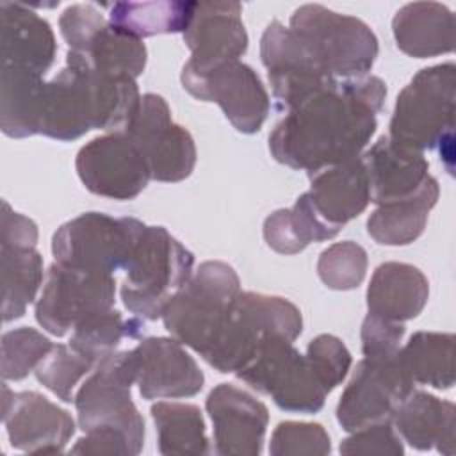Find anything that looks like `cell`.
<instances>
[{
	"label": "cell",
	"instance_id": "cell-1",
	"mask_svg": "<svg viewBox=\"0 0 456 456\" xmlns=\"http://www.w3.org/2000/svg\"><path fill=\"white\" fill-rule=\"evenodd\" d=\"M385 96L387 86L374 75L331 80L285 110L269 150L308 175L358 157L376 132Z\"/></svg>",
	"mask_w": 456,
	"mask_h": 456
},
{
	"label": "cell",
	"instance_id": "cell-2",
	"mask_svg": "<svg viewBox=\"0 0 456 456\" xmlns=\"http://www.w3.org/2000/svg\"><path fill=\"white\" fill-rule=\"evenodd\" d=\"M141 98L134 78L98 73L66 57V66L45 86L39 134L75 141L93 128L125 130Z\"/></svg>",
	"mask_w": 456,
	"mask_h": 456
},
{
	"label": "cell",
	"instance_id": "cell-3",
	"mask_svg": "<svg viewBox=\"0 0 456 456\" xmlns=\"http://www.w3.org/2000/svg\"><path fill=\"white\" fill-rule=\"evenodd\" d=\"M239 296L240 280L232 265L203 262L164 308V326L205 358L221 338Z\"/></svg>",
	"mask_w": 456,
	"mask_h": 456
},
{
	"label": "cell",
	"instance_id": "cell-4",
	"mask_svg": "<svg viewBox=\"0 0 456 456\" xmlns=\"http://www.w3.org/2000/svg\"><path fill=\"white\" fill-rule=\"evenodd\" d=\"M192 265L194 255L164 226H146L125 267L123 305L142 321H157L191 278Z\"/></svg>",
	"mask_w": 456,
	"mask_h": 456
},
{
	"label": "cell",
	"instance_id": "cell-5",
	"mask_svg": "<svg viewBox=\"0 0 456 456\" xmlns=\"http://www.w3.org/2000/svg\"><path fill=\"white\" fill-rule=\"evenodd\" d=\"M454 103V64L444 62L420 69L397 96L388 137L420 153L452 144Z\"/></svg>",
	"mask_w": 456,
	"mask_h": 456
},
{
	"label": "cell",
	"instance_id": "cell-6",
	"mask_svg": "<svg viewBox=\"0 0 456 456\" xmlns=\"http://www.w3.org/2000/svg\"><path fill=\"white\" fill-rule=\"evenodd\" d=\"M289 28L301 39L319 68L338 80L365 77L379 52L378 37L365 21L319 4L297 7Z\"/></svg>",
	"mask_w": 456,
	"mask_h": 456
},
{
	"label": "cell",
	"instance_id": "cell-7",
	"mask_svg": "<svg viewBox=\"0 0 456 456\" xmlns=\"http://www.w3.org/2000/svg\"><path fill=\"white\" fill-rule=\"evenodd\" d=\"M135 376L134 351H114L96 362L89 378L75 394L73 403L84 433H121L139 454L144 445V420L130 395Z\"/></svg>",
	"mask_w": 456,
	"mask_h": 456
},
{
	"label": "cell",
	"instance_id": "cell-8",
	"mask_svg": "<svg viewBox=\"0 0 456 456\" xmlns=\"http://www.w3.org/2000/svg\"><path fill=\"white\" fill-rule=\"evenodd\" d=\"M301 330V312L289 299L240 292L221 338L205 360L219 372H237L264 344L274 338L294 342Z\"/></svg>",
	"mask_w": 456,
	"mask_h": 456
},
{
	"label": "cell",
	"instance_id": "cell-9",
	"mask_svg": "<svg viewBox=\"0 0 456 456\" xmlns=\"http://www.w3.org/2000/svg\"><path fill=\"white\" fill-rule=\"evenodd\" d=\"M59 28L68 43L66 55L93 71L135 80L146 68L144 43L114 27L93 4L64 9Z\"/></svg>",
	"mask_w": 456,
	"mask_h": 456
},
{
	"label": "cell",
	"instance_id": "cell-10",
	"mask_svg": "<svg viewBox=\"0 0 456 456\" xmlns=\"http://www.w3.org/2000/svg\"><path fill=\"white\" fill-rule=\"evenodd\" d=\"M144 228L146 224L135 217L86 212L57 228L52 253L59 264L114 274L126 267Z\"/></svg>",
	"mask_w": 456,
	"mask_h": 456
},
{
	"label": "cell",
	"instance_id": "cell-11",
	"mask_svg": "<svg viewBox=\"0 0 456 456\" xmlns=\"http://www.w3.org/2000/svg\"><path fill=\"white\" fill-rule=\"evenodd\" d=\"M235 374L256 392L271 395L276 406L292 413H317L330 394L308 358L287 338L264 344Z\"/></svg>",
	"mask_w": 456,
	"mask_h": 456
},
{
	"label": "cell",
	"instance_id": "cell-12",
	"mask_svg": "<svg viewBox=\"0 0 456 456\" xmlns=\"http://www.w3.org/2000/svg\"><path fill=\"white\" fill-rule=\"evenodd\" d=\"M114 274L53 262L36 303V321L55 337L75 330L87 317L114 306Z\"/></svg>",
	"mask_w": 456,
	"mask_h": 456
},
{
	"label": "cell",
	"instance_id": "cell-13",
	"mask_svg": "<svg viewBox=\"0 0 456 456\" xmlns=\"http://www.w3.org/2000/svg\"><path fill=\"white\" fill-rule=\"evenodd\" d=\"M180 80L194 98L216 102L226 119L242 134L258 132L269 114V94L260 77L240 61L210 68H194L185 62Z\"/></svg>",
	"mask_w": 456,
	"mask_h": 456
},
{
	"label": "cell",
	"instance_id": "cell-14",
	"mask_svg": "<svg viewBox=\"0 0 456 456\" xmlns=\"http://www.w3.org/2000/svg\"><path fill=\"white\" fill-rule=\"evenodd\" d=\"M123 132L144 155L151 180L182 182L192 173L196 166L194 139L173 121L169 105L160 94H142L135 116Z\"/></svg>",
	"mask_w": 456,
	"mask_h": 456
},
{
	"label": "cell",
	"instance_id": "cell-15",
	"mask_svg": "<svg viewBox=\"0 0 456 456\" xmlns=\"http://www.w3.org/2000/svg\"><path fill=\"white\" fill-rule=\"evenodd\" d=\"M413 387V379L399 362V353L385 358L365 356L340 395L337 420L349 433L387 422Z\"/></svg>",
	"mask_w": 456,
	"mask_h": 456
},
{
	"label": "cell",
	"instance_id": "cell-16",
	"mask_svg": "<svg viewBox=\"0 0 456 456\" xmlns=\"http://www.w3.org/2000/svg\"><path fill=\"white\" fill-rule=\"evenodd\" d=\"M75 167L87 191L121 201L137 198L151 180L144 155L123 130L84 144L77 153Z\"/></svg>",
	"mask_w": 456,
	"mask_h": 456
},
{
	"label": "cell",
	"instance_id": "cell-17",
	"mask_svg": "<svg viewBox=\"0 0 456 456\" xmlns=\"http://www.w3.org/2000/svg\"><path fill=\"white\" fill-rule=\"evenodd\" d=\"M2 420L11 447L30 454L62 452L75 433L71 415L37 392H11L2 387Z\"/></svg>",
	"mask_w": 456,
	"mask_h": 456
},
{
	"label": "cell",
	"instance_id": "cell-18",
	"mask_svg": "<svg viewBox=\"0 0 456 456\" xmlns=\"http://www.w3.org/2000/svg\"><path fill=\"white\" fill-rule=\"evenodd\" d=\"M260 57L267 68L276 105L283 112L312 91L338 80L326 75L301 39L278 20L271 21L262 34Z\"/></svg>",
	"mask_w": 456,
	"mask_h": 456
},
{
	"label": "cell",
	"instance_id": "cell-19",
	"mask_svg": "<svg viewBox=\"0 0 456 456\" xmlns=\"http://www.w3.org/2000/svg\"><path fill=\"white\" fill-rule=\"evenodd\" d=\"M214 424L216 452L223 456H258L269 422L267 406L249 392L221 383L207 397Z\"/></svg>",
	"mask_w": 456,
	"mask_h": 456
},
{
	"label": "cell",
	"instance_id": "cell-20",
	"mask_svg": "<svg viewBox=\"0 0 456 456\" xmlns=\"http://www.w3.org/2000/svg\"><path fill=\"white\" fill-rule=\"evenodd\" d=\"M142 399L192 397L205 383V376L196 360L176 338L146 337L134 349Z\"/></svg>",
	"mask_w": 456,
	"mask_h": 456
},
{
	"label": "cell",
	"instance_id": "cell-21",
	"mask_svg": "<svg viewBox=\"0 0 456 456\" xmlns=\"http://www.w3.org/2000/svg\"><path fill=\"white\" fill-rule=\"evenodd\" d=\"M240 14L242 5L237 2H196L192 20L183 32L191 50L187 64L210 68L239 61L248 50V32Z\"/></svg>",
	"mask_w": 456,
	"mask_h": 456
},
{
	"label": "cell",
	"instance_id": "cell-22",
	"mask_svg": "<svg viewBox=\"0 0 456 456\" xmlns=\"http://www.w3.org/2000/svg\"><path fill=\"white\" fill-rule=\"evenodd\" d=\"M305 196L317 217L338 233L370 201L369 176L362 157H353L310 175V191Z\"/></svg>",
	"mask_w": 456,
	"mask_h": 456
},
{
	"label": "cell",
	"instance_id": "cell-23",
	"mask_svg": "<svg viewBox=\"0 0 456 456\" xmlns=\"http://www.w3.org/2000/svg\"><path fill=\"white\" fill-rule=\"evenodd\" d=\"M362 160L369 176L370 201L376 205L411 198L433 180L424 153L403 148L388 135L379 137Z\"/></svg>",
	"mask_w": 456,
	"mask_h": 456
},
{
	"label": "cell",
	"instance_id": "cell-24",
	"mask_svg": "<svg viewBox=\"0 0 456 456\" xmlns=\"http://www.w3.org/2000/svg\"><path fill=\"white\" fill-rule=\"evenodd\" d=\"M2 66L34 71L41 77L55 61V36L46 20L25 4H0Z\"/></svg>",
	"mask_w": 456,
	"mask_h": 456
},
{
	"label": "cell",
	"instance_id": "cell-25",
	"mask_svg": "<svg viewBox=\"0 0 456 456\" xmlns=\"http://www.w3.org/2000/svg\"><path fill=\"white\" fill-rule=\"evenodd\" d=\"M390 422L413 449L454 454L456 408L433 394L411 390L395 408Z\"/></svg>",
	"mask_w": 456,
	"mask_h": 456
},
{
	"label": "cell",
	"instance_id": "cell-26",
	"mask_svg": "<svg viewBox=\"0 0 456 456\" xmlns=\"http://www.w3.org/2000/svg\"><path fill=\"white\" fill-rule=\"evenodd\" d=\"M428 299V278L420 269L404 262H385L378 265L367 289L369 314L395 322L417 317Z\"/></svg>",
	"mask_w": 456,
	"mask_h": 456
},
{
	"label": "cell",
	"instance_id": "cell-27",
	"mask_svg": "<svg viewBox=\"0 0 456 456\" xmlns=\"http://www.w3.org/2000/svg\"><path fill=\"white\" fill-rule=\"evenodd\" d=\"M392 32L397 48L417 59L451 53L454 48V14L440 2H411L403 5Z\"/></svg>",
	"mask_w": 456,
	"mask_h": 456
},
{
	"label": "cell",
	"instance_id": "cell-28",
	"mask_svg": "<svg viewBox=\"0 0 456 456\" xmlns=\"http://www.w3.org/2000/svg\"><path fill=\"white\" fill-rule=\"evenodd\" d=\"M45 78L34 71L2 66L0 128L7 137L21 139L39 134Z\"/></svg>",
	"mask_w": 456,
	"mask_h": 456
},
{
	"label": "cell",
	"instance_id": "cell-29",
	"mask_svg": "<svg viewBox=\"0 0 456 456\" xmlns=\"http://www.w3.org/2000/svg\"><path fill=\"white\" fill-rule=\"evenodd\" d=\"M440 187L433 178L419 194L378 205L367 219V233L385 246H406L417 240L428 223L429 210L436 205Z\"/></svg>",
	"mask_w": 456,
	"mask_h": 456
},
{
	"label": "cell",
	"instance_id": "cell-30",
	"mask_svg": "<svg viewBox=\"0 0 456 456\" xmlns=\"http://www.w3.org/2000/svg\"><path fill=\"white\" fill-rule=\"evenodd\" d=\"M2 256V319L23 317L43 283V256L36 246L0 242Z\"/></svg>",
	"mask_w": 456,
	"mask_h": 456
},
{
	"label": "cell",
	"instance_id": "cell-31",
	"mask_svg": "<svg viewBox=\"0 0 456 456\" xmlns=\"http://www.w3.org/2000/svg\"><path fill=\"white\" fill-rule=\"evenodd\" d=\"M399 362L413 383L447 390L454 385V335L417 331L399 349Z\"/></svg>",
	"mask_w": 456,
	"mask_h": 456
},
{
	"label": "cell",
	"instance_id": "cell-32",
	"mask_svg": "<svg viewBox=\"0 0 456 456\" xmlns=\"http://www.w3.org/2000/svg\"><path fill=\"white\" fill-rule=\"evenodd\" d=\"M194 7L196 2L178 0L118 2L109 5V21L139 39L157 34H183L192 20Z\"/></svg>",
	"mask_w": 456,
	"mask_h": 456
},
{
	"label": "cell",
	"instance_id": "cell-33",
	"mask_svg": "<svg viewBox=\"0 0 456 456\" xmlns=\"http://www.w3.org/2000/svg\"><path fill=\"white\" fill-rule=\"evenodd\" d=\"M160 454H207L210 452L205 420L198 406L160 401L151 406Z\"/></svg>",
	"mask_w": 456,
	"mask_h": 456
},
{
	"label": "cell",
	"instance_id": "cell-34",
	"mask_svg": "<svg viewBox=\"0 0 456 456\" xmlns=\"http://www.w3.org/2000/svg\"><path fill=\"white\" fill-rule=\"evenodd\" d=\"M337 235L312 210L305 194L290 208H280L264 221V239L271 249L281 255L303 251L310 242L330 240Z\"/></svg>",
	"mask_w": 456,
	"mask_h": 456
},
{
	"label": "cell",
	"instance_id": "cell-35",
	"mask_svg": "<svg viewBox=\"0 0 456 456\" xmlns=\"http://www.w3.org/2000/svg\"><path fill=\"white\" fill-rule=\"evenodd\" d=\"M142 333L144 322L141 319H126L121 312L110 308L82 321L73 330L69 346L98 362L100 358L114 353L123 338H137Z\"/></svg>",
	"mask_w": 456,
	"mask_h": 456
},
{
	"label": "cell",
	"instance_id": "cell-36",
	"mask_svg": "<svg viewBox=\"0 0 456 456\" xmlns=\"http://www.w3.org/2000/svg\"><path fill=\"white\" fill-rule=\"evenodd\" d=\"M94 365L96 360L75 351L69 344H53L34 372L43 387H46L61 401L71 403L75 399V387L94 369Z\"/></svg>",
	"mask_w": 456,
	"mask_h": 456
},
{
	"label": "cell",
	"instance_id": "cell-37",
	"mask_svg": "<svg viewBox=\"0 0 456 456\" xmlns=\"http://www.w3.org/2000/svg\"><path fill=\"white\" fill-rule=\"evenodd\" d=\"M53 347L41 331L23 326L2 335V379L18 381L36 370Z\"/></svg>",
	"mask_w": 456,
	"mask_h": 456
},
{
	"label": "cell",
	"instance_id": "cell-38",
	"mask_svg": "<svg viewBox=\"0 0 456 456\" xmlns=\"http://www.w3.org/2000/svg\"><path fill=\"white\" fill-rule=\"evenodd\" d=\"M367 273V251L353 242L344 240L326 248L317 260L321 281L333 290L356 289Z\"/></svg>",
	"mask_w": 456,
	"mask_h": 456
},
{
	"label": "cell",
	"instance_id": "cell-39",
	"mask_svg": "<svg viewBox=\"0 0 456 456\" xmlns=\"http://www.w3.org/2000/svg\"><path fill=\"white\" fill-rule=\"evenodd\" d=\"M331 451L330 435L314 422H280L271 436L273 456H324Z\"/></svg>",
	"mask_w": 456,
	"mask_h": 456
},
{
	"label": "cell",
	"instance_id": "cell-40",
	"mask_svg": "<svg viewBox=\"0 0 456 456\" xmlns=\"http://www.w3.org/2000/svg\"><path fill=\"white\" fill-rule=\"evenodd\" d=\"M305 356L328 392L342 383L351 367V353L346 344L338 337L328 333L310 340Z\"/></svg>",
	"mask_w": 456,
	"mask_h": 456
},
{
	"label": "cell",
	"instance_id": "cell-41",
	"mask_svg": "<svg viewBox=\"0 0 456 456\" xmlns=\"http://www.w3.org/2000/svg\"><path fill=\"white\" fill-rule=\"evenodd\" d=\"M342 454H390V456H401L404 452V447L401 444V438L395 435V429L392 428L390 420L387 422H376L369 424L358 431H353V435L340 444Z\"/></svg>",
	"mask_w": 456,
	"mask_h": 456
},
{
	"label": "cell",
	"instance_id": "cell-42",
	"mask_svg": "<svg viewBox=\"0 0 456 456\" xmlns=\"http://www.w3.org/2000/svg\"><path fill=\"white\" fill-rule=\"evenodd\" d=\"M362 351L367 358L394 356L401 349L404 324L367 312L362 324Z\"/></svg>",
	"mask_w": 456,
	"mask_h": 456
},
{
	"label": "cell",
	"instance_id": "cell-43",
	"mask_svg": "<svg viewBox=\"0 0 456 456\" xmlns=\"http://www.w3.org/2000/svg\"><path fill=\"white\" fill-rule=\"evenodd\" d=\"M73 454H119V456H134L135 451L123 436L116 431H94L86 433V436L78 438L71 447Z\"/></svg>",
	"mask_w": 456,
	"mask_h": 456
}]
</instances>
